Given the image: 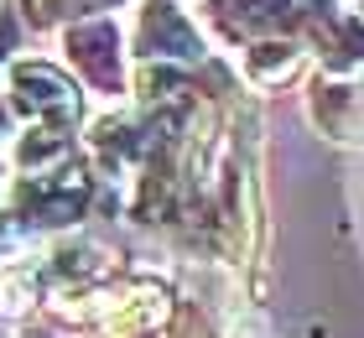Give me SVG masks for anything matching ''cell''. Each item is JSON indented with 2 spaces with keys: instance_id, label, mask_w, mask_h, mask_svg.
Masks as SVG:
<instances>
[]
</instances>
